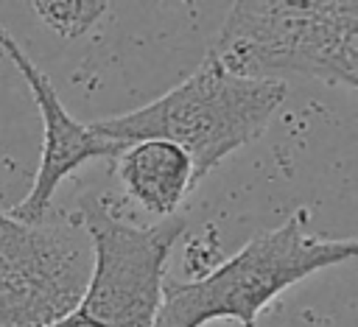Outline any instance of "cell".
<instances>
[{"mask_svg": "<svg viewBox=\"0 0 358 327\" xmlns=\"http://www.w3.org/2000/svg\"><path fill=\"white\" fill-rule=\"evenodd\" d=\"M81 224L92 266L78 305L53 327H151L162 305V277L185 221L129 224L112 215L101 198H87Z\"/></svg>", "mask_w": 358, "mask_h": 327, "instance_id": "obj_4", "label": "cell"}, {"mask_svg": "<svg viewBox=\"0 0 358 327\" xmlns=\"http://www.w3.org/2000/svg\"><path fill=\"white\" fill-rule=\"evenodd\" d=\"M352 257L355 238L313 232L308 210L299 207L277 229L260 232L199 279L168 285L151 327H204L215 319L255 327L257 313L285 288Z\"/></svg>", "mask_w": 358, "mask_h": 327, "instance_id": "obj_3", "label": "cell"}, {"mask_svg": "<svg viewBox=\"0 0 358 327\" xmlns=\"http://www.w3.org/2000/svg\"><path fill=\"white\" fill-rule=\"evenodd\" d=\"M115 173L131 201L157 218H171L196 187L190 157L168 140H137L115 157Z\"/></svg>", "mask_w": 358, "mask_h": 327, "instance_id": "obj_7", "label": "cell"}, {"mask_svg": "<svg viewBox=\"0 0 358 327\" xmlns=\"http://www.w3.org/2000/svg\"><path fill=\"white\" fill-rule=\"evenodd\" d=\"M224 70L255 81L288 75L358 87L355 0H238L210 50Z\"/></svg>", "mask_w": 358, "mask_h": 327, "instance_id": "obj_1", "label": "cell"}, {"mask_svg": "<svg viewBox=\"0 0 358 327\" xmlns=\"http://www.w3.org/2000/svg\"><path fill=\"white\" fill-rule=\"evenodd\" d=\"M285 95V84L232 75L207 53L185 81L157 101L115 117H101L92 129L120 145L137 140H168L179 145L190 157L199 184L224 157L268 129Z\"/></svg>", "mask_w": 358, "mask_h": 327, "instance_id": "obj_2", "label": "cell"}, {"mask_svg": "<svg viewBox=\"0 0 358 327\" xmlns=\"http://www.w3.org/2000/svg\"><path fill=\"white\" fill-rule=\"evenodd\" d=\"M92 266L76 218L25 224L0 212V327H53L81 299Z\"/></svg>", "mask_w": 358, "mask_h": 327, "instance_id": "obj_5", "label": "cell"}, {"mask_svg": "<svg viewBox=\"0 0 358 327\" xmlns=\"http://www.w3.org/2000/svg\"><path fill=\"white\" fill-rule=\"evenodd\" d=\"M31 8L53 34L64 39L87 34L101 17L109 14V3L103 0H34Z\"/></svg>", "mask_w": 358, "mask_h": 327, "instance_id": "obj_8", "label": "cell"}, {"mask_svg": "<svg viewBox=\"0 0 358 327\" xmlns=\"http://www.w3.org/2000/svg\"><path fill=\"white\" fill-rule=\"evenodd\" d=\"M0 50L11 59V64L20 70V75L31 87V95H34L39 117H42V154H39L36 176H34L28 196L20 204H14V210H11V215L17 221L39 224V221H45L48 207H50L53 193L62 184V179H67L73 170H78L90 159H103V157L115 159L126 145L106 140L103 134H98L92 129V123L76 120L64 109L50 78L34 64V59L20 48V42L6 28H0Z\"/></svg>", "mask_w": 358, "mask_h": 327, "instance_id": "obj_6", "label": "cell"}]
</instances>
